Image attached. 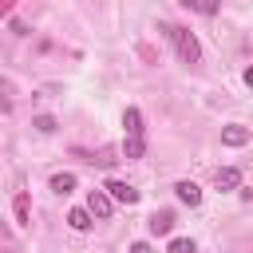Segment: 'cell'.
I'll return each instance as SVG.
<instances>
[{"label":"cell","mask_w":253,"mask_h":253,"mask_svg":"<svg viewBox=\"0 0 253 253\" xmlns=\"http://www.w3.org/2000/svg\"><path fill=\"white\" fill-rule=\"evenodd\" d=\"M166 36L178 43V55H182V63H198L202 59V47H198V36L190 32V28H166Z\"/></svg>","instance_id":"cell-1"},{"label":"cell","mask_w":253,"mask_h":253,"mask_svg":"<svg viewBox=\"0 0 253 253\" xmlns=\"http://www.w3.org/2000/svg\"><path fill=\"white\" fill-rule=\"evenodd\" d=\"M87 210H91V217L107 221V217H111V210H115V198H111L107 190H91V194H87Z\"/></svg>","instance_id":"cell-2"},{"label":"cell","mask_w":253,"mask_h":253,"mask_svg":"<svg viewBox=\"0 0 253 253\" xmlns=\"http://www.w3.org/2000/svg\"><path fill=\"white\" fill-rule=\"evenodd\" d=\"M103 190H107L119 206H134V202H138V190H134V186H126V182H119V178H111Z\"/></svg>","instance_id":"cell-3"},{"label":"cell","mask_w":253,"mask_h":253,"mask_svg":"<svg viewBox=\"0 0 253 253\" xmlns=\"http://www.w3.org/2000/svg\"><path fill=\"white\" fill-rule=\"evenodd\" d=\"M123 126H126L130 138H146V134H142V111H138V107H126V111H123Z\"/></svg>","instance_id":"cell-4"},{"label":"cell","mask_w":253,"mask_h":253,"mask_svg":"<svg viewBox=\"0 0 253 253\" xmlns=\"http://www.w3.org/2000/svg\"><path fill=\"white\" fill-rule=\"evenodd\" d=\"M221 142H225V146H245V142H249V130L237 126V123H229V126L221 130Z\"/></svg>","instance_id":"cell-5"},{"label":"cell","mask_w":253,"mask_h":253,"mask_svg":"<svg viewBox=\"0 0 253 253\" xmlns=\"http://www.w3.org/2000/svg\"><path fill=\"white\" fill-rule=\"evenodd\" d=\"M146 225H150V233H154V237H162V233H170V229H174V213H170V210H162V213H154Z\"/></svg>","instance_id":"cell-6"},{"label":"cell","mask_w":253,"mask_h":253,"mask_svg":"<svg viewBox=\"0 0 253 253\" xmlns=\"http://www.w3.org/2000/svg\"><path fill=\"white\" fill-rule=\"evenodd\" d=\"M217 190H237L241 186V170H233V166H225V170H217Z\"/></svg>","instance_id":"cell-7"},{"label":"cell","mask_w":253,"mask_h":253,"mask_svg":"<svg viewBox=\"0 0 253 253\" xmlns=\"http://www.w3.org/2000/svg\"><path fill=\"white\" fill-rule=\"evenodd\" d=\"M174 194H178V202H186V206H198V202H202V190H198L194 182H178Z\"/></svg>","instance_id":"cell-8"},{"label":"cell","mask_w":253,"mask_h":253,"mask_svg":"<svg viewBox=\"0 0 253 253\" xmlns=\"http://www.w3.org/2000/svg\"><path fill=\"white\" fill-rule=\"evenodd\" d=\"M67 225H71V229H79V233H83V229H91V210H71V213H67Z\"/></svg>","instance_id":"cell-9"},{"label":"cell","mask_w":253,"mask_h":253,"mask_svg":"<svg viewBox=\"0 0 253 253\" xmlns=\"http://www.w3.org/2000/svg\"><path fill=\"white\" fill-rule=\"evenodd\" d=\"M123 154H126V158H142V154H146V138H130V134H126Z\"/></svg>","instance_id":"cell-10"},{"label":"cell","mask_w":253,"mask_h":253,"mask_svg":"<svg viewBox=\"0 0 253 253\" xmlns=\"http://www.w3.org/2000/svg\"><path fill=\"white\" fill-rule=\"evenodd\" d=\"M51 190L55 194H71L75 190V174H51Z\"/></svg>","instance_id":"cell-11"},{"label":"cell","mask_w":253,"mask_h":253,"mask_svg":"<svg viewBox=\"0 0 253 253\" xmlns=\"http://www.w3.org/2000/svg\"><path fill=\"white\" fill-rule=\"evenodd\" d=\"M32 126H36V130H43V134H51V130H55V119H51V115H36V119H32Z\"/></svg>","instance_id":"cell-12"},{"label":"cell","mask_w":253,"mask_h":253,"mask_svg":"<svg viewBox=\"0 0 253 253\" xmlns=\"http://www.w3.org/2000/svg\"><path fill=\"white\" fill-rule=\"evenodd\" d=\"M170 253H194V241L190 237H174L170 241Z\"/></svg>","instance_id":"cell-13"},{"label":"cell","mask_w":253,"mask_h":253,"mask_svg":"<svg viewBox=\"0 0 253 253\" xmlns=\"http://www.w3.org/2000/svg\"><path fill=\"white\" fill-rule=\"evenodd\" d=\"M16 221H20V225L28 221V198H24V194L16 198Z\"/></svg>","instance_id":"cell-14"},{"label":"cell","mask_w":253,"mask_h":253,"mask_svg":"<svg viewBox=\"0 0 253 253\" xmlns=\"http://www.w3.org/2000/svg\"><path fill=\"white\" fill-rule=\"evenodd\" d=\"M130 253H154V249H150L146 241H134V245H130Z\"/></svg>","instance_id":"cell-15"},{"label":"cell","mask_w":253,"mask_h":253,"mask_svg":"<svg viewBox=\"0 0 253 253\" xmlns=\"http://www.w3.org/2000/svg\"><path fill=\"white\" fill-rule=\"evenodd\" d=\"M178 4H182V8H198V12H202V4H198V0H178Z\"/></svg>","instance_id":"cell-16"},{"label":"cell","mask_w":253,"mask_h":253,"mask_svg":"<svg viewBox=\"0 0 253 253\" xmlns=\"http://www.w3.org/2000/svg\"><path fill=\"white\" fill-rule=\"evenodd\" d=\"M245 83H249V87H253V67H245Z\"/></svg>","instance_id":"cell-17"}]
</instances>
